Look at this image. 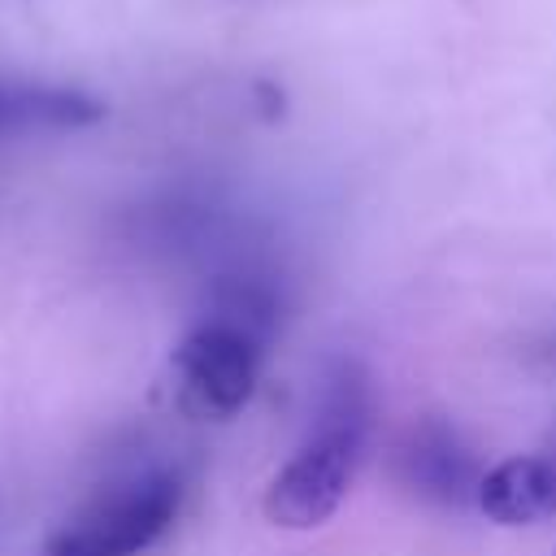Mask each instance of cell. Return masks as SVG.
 <instances>
[{"instance_id": "5", "label": "cell", "mask_w": 556, "mask_h": 556, "mask_svg": "<svg viewBox=\"0 0 556 556\" xmlns=\"http://www.w3.org/2000/svg\"><path fill=\"white\" fill-rule=\"evenodd\" d=\"M473 508L495 526H539L556 517V456H504L482 469Z\"/></svg>"}, {"instance_id": "6", "label": "cell", "mask_w": 556, "mask_h": 556, "mask_svg": "<svg viewBox=\"0 0 556 556\" xmlns=\"http://www.w3.org/2000/svg\"><path fill=\"white\" fill-rule=\"evenodd\" d=\"M100 100L70 87H0V135L9 130H56V126H91L100 117Z\"/></svg>"}, {"instance_id": "2", "label": "cell", "mask_w": 556, "mask_h": 556, "mask_svg": "<svg viewBox=\"0 0 556 556\" xmlns=\"http://www.w3.org/2000/svg\"><path fill=\"white\" fill-rule=\"evenodd\" d=\"M182 482L169 469H143L100 486L48 539L43 556H139L178 517Z\"/></svg>"}, {"instance_id": "4", "label": "cell", "mask_w": 556, "mask_h": 556, "mask_svg": "<svg viewBox=\"0 0 556 556\" xmlns=\"http://www.w3.org/2000/svg\"><path fill=\"white\" fill-rule=\"evenodd\" d=\"M400 478L439 504H465L478 491V465L469 456V447L456 439L452 426L443 421H421L408 430V439L400 443Z\"/></svg>"}, {"instance_id": "3", "label": "cell", "mask_w": 556, "mask_h": 556, "mask_svg": "<svg viewBox=\"0 0 556 556\" xmlns=\"http://www.w3.org/2000/svg\"><path fill=\"white\" fill-rule=\"evenodd\" d=\"M261 352H265V339H256L252 330H243L217 313L200 317L169 352L178 408L200 421L235 417L256 391Z\"/></svg>"}, {"instance_id": "1", "label": "cell", "mask_w": 556, "mask_h": 556, "mask_svg": "<svg viewBox=\"0 0 556 556\" xmlns=\"http://www.w3.org/2000/svg\"><path fill=\"white\" fill-rule=\"evenodd\" d=\"M369 439V382L356 361H339L317 395V417L304 443L278 465L265 486V517L282 530H317L326 526L365 456Z\"/></svg>"}]
</instances>
